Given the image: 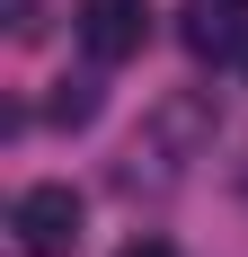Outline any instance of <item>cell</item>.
I'll list each match as a JSON object with an SVG mask.
<instances>
[{"label":"cell","instance_id":"7a4b0ae2","mask_svg":"<svg viewBox=\"0 0 248 257\" xmlns=\"http://www.w3.org/2000/svg\"><path fill=\"white\" fill-rule=\"evenodd\" d=\"M71 27H80V53L89 62H133L142 36H151V0H80Z\"/></svg>","mask_w":248,"mask_h":257},{"label":"cell","instance_id":"8992f818","mask_svg":"<svg viewBox=\"0 0 248 257\" xmlns=\"http://www.w3.org/2000/svg\"><path fill=\"white\" fill-rule=\"evenodd\" d=\"M36 27H45V18H36V0H9V36H36Z\"/></svg>","mask_w":248,"mask_h":257},{"label":"cell","instance_id":"6da1fadb","mask_svg":"<svg viewBox=\"0 0 248 257\" xmlns=\"http://www.w3.org/2000/svg\"><path fill=\"white\" fill-rule=\"evenodd\" d=\"M9 239H18V257H71L80 248V195L62 178L27 186L18 204H9Z\"/></svg>","mask_w":248,"mask_h":257},{"label":"cell","instance_id":"ba28073f","mask_svg":"<svg viewBox=\"0 0 248 257\" xmlns=\"http://www.w3.org/2000/svg\"><path fill=\"white\" fill-rule=\"evenodd\" d=\"M239 62H248V53H239Z\"/></svg>","mask_w":248,"mask_h":257},{"label":"cell","instance_id":"52a82bcc","mask_svg":"<svg viewBox=\"0 0 248 257\" xmlns=\"http://www.w3.org/2000/svg\"><path fill=\"white\" fill-rule=\"evenodd\" d=\"M124 257H169V248H160V239H133V248H124Z\"/></svg>","mask_w":248,"mask_h":257},{"label":"cell","instance_id":"5b68a950","mask_svg":"<svg viewBox=\"0 0 248 257\" xmlns=\"http://www.w3.org/2000/svg\"><path fill=\"white\" fill-rule=\"evenodd\" d=\"M98 115V80H62L53 89V124H89Z\"/></svg>","mask_w":248,"mask_h":257},{"label":"cell","instance_id":"277c9868","mask_svg":"<svg viewBox=\"0 0 248 257\" xmlns=\"http://www.w3.org/2000/svg\"><path fill=\"white\" fill-rule=\"evenodd\" d=\"M204 133H213V115H204V98H169L160 115H151V142H133V151H151V160H160V186H169L177 169L195 160V142H204Z\"/></svg>","mask_w":248,"mask_h":257},{"label":"cell","instance_id":"3957f363","mask_svg":"<svg viewBox=\"0 0 248 257\" xmlns=\"http://www.w3.org/2000/svg\"><path fill=\"white\" fill-rule=\"evenodd\" d=\"M177 36L195 62H230V53H248V0H186Z\"/></svg>","mask_w":248,"mask_h":257}]
</instances>
